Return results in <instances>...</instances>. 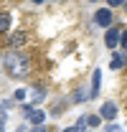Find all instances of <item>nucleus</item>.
<instances>
[{"label": "nucleus", "instance_id": "nucleus-1", "mask_svg": "<svg viewBox=\"0 0 127 132\" xmlns=\"http://www.w3.org/2000/svg\"><path fill=\"white\" fill-rule=\"evenodd\" d=\"M3 69L8 71V76L23 79V76H28V71H31V61H28V56H23L20 51L10 48L5 56H3Z\"/></svg>", "mask_w": 127, "mask_h": 132}, {"label": "nucleus", "instance_id": "nucleus-2", "mask_svg": "<svg viewBox=\"0 0 127 132\" xmlns=\"http://www.w3.org/2000/svg\"><path fill=\"white\" fill-rule=\"evenodd\" d=\"M94 23L109 31V28H112V10H109V8H99V10L94 13Z\"/></svg>", "mask_w": 127, "mask_h": 132}, {"label": "nucleus", "instance_id": "nucleus-3", "mask_svg": "<svg viewBox=\"0 0 127 132\" xmlns=\"http://www.w3.org/2000/svg\"><path fill=\"white\" fill-rule=\"evenodd\" d=\"M23 114L28 117V119H31L36 127H41V122H43V117H46L43 112H41V109H36L33 104H26V107H23Z\"/></svg>", "mask_w": 127, "mask_h": 132}, {"label": "nucleus", "instance_id": "nucleus-4", "mask_svg": "<svg viewBox=\"0 0 127 132\" xmlns=\"http://www.w3.org/2000/svg\"><path fill=\"white\" fill-rule=\"evenodd\" d=\"M120 41H122V31H120V28H109V31H107V36H104L107 48H114Z\"/></svg>", "mask_w": 127, "mask_h": 132}, {"label": "nucleus", "instance_id": "nucleus-5", "mask_svg": "<svg viewBox=\"0 0 127 132\" xmlns=\"http://www.w3.org/2000/svg\"><path fill=\"white\" fill-rule=\"evenodd\" d=\"M99 117H102V119H114V117H117V104H114V102H104L102 109H99Z\"/></svg>", "mask_w": 127, "mask_h": 132}, {"label": "nucleus", "instance_id": "nucleus-6", "mask_svg": "<svg viewBox=\"0 0 127 132\" xmlns=\"http://www.w3.org/2000/svg\"><path fill=\"white\" fill-rule=\"evenodd\" d=\"M99 86H102V71L94 69V74H92V97L99 94Z\"/></svg>", "mask_w": 127, "mask_h": 132}, {"label": "nucleus", "instance_id": "nucleus-7", "mask_svg": "<svg viewBox=\"0 0 127 132\" xmlns=\"http://www.w3.org/2000/svg\"><path fill=\"white\" fill-rule=\"evenodd\" d=\"M43 99H46V92H43L41 86H36L33 94H31V102H33V104H38V102H43Z\"/></svg>", "mask_w": 127, "mask_h": 132}, {"label": "nucleus", "instance_id": "nucleus-8", "mask_svg": "<svg viewBox=\"0 0 127 132\" xmlns=\"http://www.w3.org/2000/svg\"><path fill=\"white\" fill-rule=\"evenodd\" d=\"M10 28V15L8 13H0V33H5Z\"/></svg>", "mask_w": 127, "mask_h": 132}, {"label": "nucleus", "instance_id": "nucleus-9", "mask_svg": "<svg viewBox=\"0 0 127 132\" xmlns=\"http://www.w3.org/2000/svg\"><path fill=\"white\" fill-rule=\"evenodd\" d=\"M23 41H26V36H23V33H15V36H10V48H18Z\"/></svg>", "mask_w": 127, "mask_h": 132}, {"label": "nucleus", "instance_id": "nucleus-10", "mask_svg": "<svg viewBox=\"0 0 127 132\" xmlns=\"http://www.w3.org/2000/svg\"><path fill=\"white\" fill-rule=\"evenodd\" d=\"M99 122H102V117H99V114H89V117H86V125H89L92 130L99 127Z\"/></svg>", "mask_w": 127, "mask_h": 132}, {"label": "nucleus", "instance_id": "nucleus-11", "mask_svg": "<svg viewBox=\"0 0 127 132\" xmlns=\"http://www.w3.org/2000/svg\"><path fill=\"white\" fill-rule=\"evenodd\" d=\"M122 64H125V61H122V56H112V61H109V69H112V71H117V69H120Z\"/></svg>", "mask_w": 127, "mask_h": 132}, {"label": "nucleus", "instance_id": "nucleus-12", "mask_svg": "<svg viewBox=\"0 0 127 132\" xmlns=\"http://www.w3.org/2000/svg\"><path fill=\"white\" fill-rule=\"evenodd\" d=\"M15 99H18V102H23V99H26V89H18V92H15Z\"/></svg>", "mask_w": 127, "mask_h": 132}, {"label": "nucleus", "instance_id": "nucleus-13", "mask_svg": "<svg viewBox=\"0 0 127 132\" xmlns=\"http://www.w3.org/2000/svg\"><path fill=\"white\" fill-rule=\"evenodd\" d=\"M120 46L127 51V31H122V41H120Z\"/></svg>", "mask_w": 127, "mask_h": 132}, {"label": "nucleus", "instance_id": "nucleus-14", "mask_svg": "<svg viewBox=\"0 0 127 132\" xmlns=\"http://www.w3.org/2000/svg\"><path fill=\"white\" fill-rule=\"evenodd\" d=\"M74 99H76V102H81V99H86V94H84V92H76V94H74Z\"/></svg>", "mask_w": 127, "mask_h": 132}, {"label": "nucleus", "instance_id": "nucleus-15", "mask_svg": "<svg viewBox=\"0 0 127 132\" xmlns=\"http://www.w3.org/2000/svg\"><path fill=\"white\" fill-rule=\"evenodd\" d=\"M107 132H122V127H117V125H109V127H107Z\"/></svg>", "mask_w": 127, "mask_h": 132}, {"label": "nucleus", "instance_id": "nucleus-16", "mask_svg": "<svg viewBox=\"0 0 127 132\" xmlns=\"http://www.w3.org/2000/svg\"><path fill=\"white\" fill-rule=\"evenodd\" d=\"M0 127H5V112L0 109Z\"/></svg>", "mask_w": 127, "mask_h": 132}, {"label": "nucleus", "instance_id": "nucleus-17", "mask_svg": "<svg viewBox=\"0 0 127 132\" xmlns=\"http://www.w3.org/2000/svg\"><path fill=\"white\" fill-rule=\"evenodd\" d=\"M31 132H46V130H43V127H33Z\"/></svg>", "mask_w": 127, "mask_h": 132}, {"label": "nucleus", "instance_id": "nucleus-18", "mask_svg": "<svg viewBox=\"0 0 127 132\" xmlns=\"http://www.w3.org/2000/svg\"><path fill=\"white\" fill-rule=\"evenodd\" d=\"M64 132H76V130H74V127H69V130H64Z\"/></svg>", "mask_w": 127, "mask_h": 132}, {"label": "nucleus", "instance_id": "nucleus-19", "mask_svg": "<svg viewBox=\"0 0 127 132\" xmlns=\"http://www.w3.org/2000/svg\"><path fill=\"white\" fill-rule=\"evenodd\" d=\"M18 132H31V130H26V127H20V130H18Z\"/></svg>", "mask_w": 127, "mask_h": 132}, {"label": "nucleus", "instance_id": "nucleus-20", "mask_svg": "<svg viewBox=\"0 0 127 132\" xmlns=\"http://www.w3.org/2000/svg\"><path fill=\"white\" fill-rule=\"evenodd\" d=\"M84 132H94V130H84Z\"/></svg>", "mask_w": 127, "mask_h": 132}]
</instances>
